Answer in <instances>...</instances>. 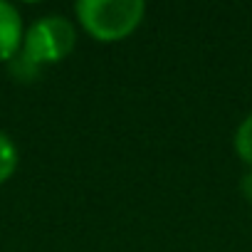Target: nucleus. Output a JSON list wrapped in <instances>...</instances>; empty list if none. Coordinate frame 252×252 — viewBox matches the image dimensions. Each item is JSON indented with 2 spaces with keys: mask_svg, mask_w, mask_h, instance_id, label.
I'll return each mask as SVG.
<instances>
[{
  "mask_svg": "<svg viewBox=\"0 0 252 252\" xmlns=\"http://www.w3.org/2000/svg\"><path fill=\"white\" fill-rule=\"evenodd\" d=\"M77 25L96 42L111 45L134 35L144 18V0H79L74 5Z\"/></svg>",
  "mask_w": 252,
  "mask_h": 252,
  "instance_id": "f257e3e1",
  "label": "nucleus"
},
{
  "mask_svg": "<svg viewBox=\"0 0 252 252\" xmlns=\"http://www.w3.org/2000/svg\"><path fill=\"white\" fill-rule=\"evenodd\" d=\"M77 47V25L64 15H42L25 28L23 55L40 69L67 60Z\"/></svg>",
  "mask_w": 252,
  "mask_h": 252,
  "instance_id": "f03ea898",
  "label": "nucleus"
},
{
  "mask_svg": "<svg viewBox=\"0 0 252 252\" xmlns=\"http://www.w3.org/2000/svg\"><path fill=\"white\" fill-rule=\"evenodd\" d=\"M23 37L25 20L20 10L8 0H0V64H8L23 50Z\"/></svg>",
  "mask_w": 252,
  "mask_h": 252,
  "instance_id": "7ed1b4c3",
  "label": "nucleus"
},
{
  "mask_svg": "<svg viewBox=\"0 0 252 252\" xmlns=\"http://www.w3.org/2000/svg\"><path fill=\"white\" fill-rule=\"evenodd\" d=\"M18 161H20V154H18L15 141L5 131H0V186L13 178V173L18 171Z\"/></svg>",
  "mask_w": 252,
  "mask_h": 252,
  "instance_id": "20e7f679",
  "label": "nucleus"
},
{
  "mask_svg": "<svg viewBox=\"0 0 252 252\" xmlns=\"http://www.w3.org/2000/svg\"><path fill=\"white\" fill-rule=\"evenodd\" d=\"M232 146H235V154L240 156V161L247 168H252V114H247L240 121L235 139H232Z\"/></svg>",
  "mask_w": 252,
  "mask_h": 252,
  "instance_id": "39448f33",
  "label": "nucleus"
},
{
  "mask_svg": "<svg viewBox=\"0 0 252 252\" xmlns=\"http://www.w3.org/2000/svg\"><path fill=\"white\" fill-rule=\"evenodd\" d=\"M8 67H10L13 77H15V79H20V82H32V79H35V77L42 72V69H40L37 64H32V62H30L23 52H18V55H15L10 62H8Z\"/></svg>",
  "mask_w": 252,
  "mask_h": 252,
  "instance_id": "423d86ee",
  "label": "nucleus"
},
{
  "mask_svg": "<svg viewBox=\"0 0 252 252\" xmlns=\"http://www.w3.org/2000/svg\"><path fill=\"white\" fill-rule=\"evenodd\" d=\"M242 193H245V198L252 203V168H247V173L242 176Z\"/></svg>",
  "mask_w": 252,
  "mask_h": 252,
  "instance_id": "0eeeda50",
  "label": "nucleus"
}]
</instances>
